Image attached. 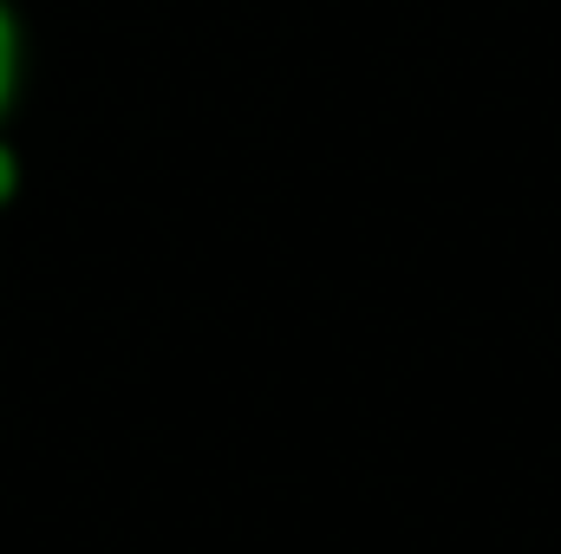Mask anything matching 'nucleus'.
Here are the masks:
<instances>
[{
  "instance_id": "nucleus-1",
  "label": "nucleus",
  "mask_w": 561,
  "mask_h": 554,
  "mask_svg": "<svg viewBox=\"0 0 561 554\" xmlns=\"http://www.w3.org/2000/svg\"><path fill=\"white\" fill-rule=\"evenodd\" d=\"M20 79H26V26H20L13 0H0V125L20 99Z\"/></svg>"
},
{
  "instance_id": "nucleus-2",
  "label": "nucleus",
  "mask_w": 561,
  "mask_h": 554,
  "mask_svg": "<svg viewBox=\"0 0 561 554\" xmlns=\"http://www.w3.org/2000/svg\"><path fill=\"white\" fill-rule=\"evenodd\" d=\"M20 183H26V170H20V150H13V143H7V131H0V209H13Z\"/></svg>"
}]
</instances>
